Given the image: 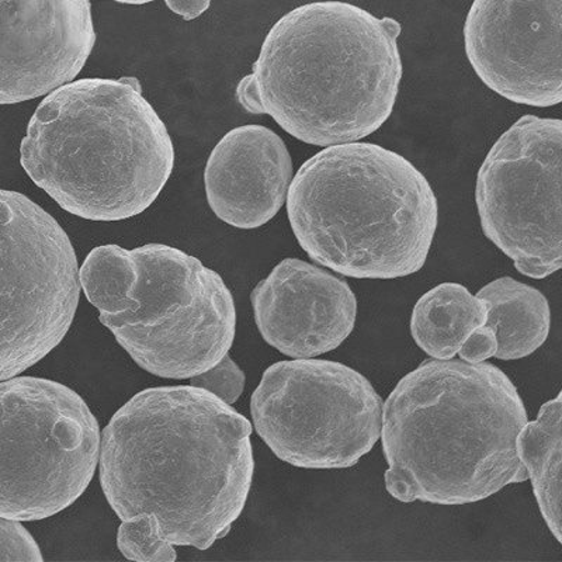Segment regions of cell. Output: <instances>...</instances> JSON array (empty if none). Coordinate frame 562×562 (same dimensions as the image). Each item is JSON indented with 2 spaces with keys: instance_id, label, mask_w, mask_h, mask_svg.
<instances>
[{
  "instance_id": "obj_3",
  "label": "cell",
  "mask_w": 562,
  "mask_h": 562,
  "mask_svg": "<svg viewBox=\"0 0 562 562\" xmlns=\"http://www.w3.org/2000/svg\"><path fill=\"white\" fill-rule=\"evenodd\" d=\"M527 420L518 389L496 366L426 360L383 404L385 488L404 504L459 506L525 483L516 441Z\"/></svg>"
},
{
  "instance_id": "obj_17",
  "label": "cell",
  "mask_w": 562,
  "mask_h": 562,
  "mask_svg": "<svg viewBox=\"0 0 562 562\" xmlns=\"http://www.w3.org/2000/svg\"><path fill=\"white\" fill-rule=\"evenodd\" d=\"M516 448L533 484L541 515L557 541L562 543V393L541 406L536 420H527Z\"/></svg>"
},
{
  "instance_id": "obj_23",
  "label": "cell",
  "mask_w": 562,
  "mask_h": 562,
  "mask_svg": "<svg viewBox=\"0 0 562 562\" xmlns=\"http://www.w3.org/2000/svg\"><path fill=\"white\" fill-rule=\"evenodd\" d=\"M114 2L123 3V4H145L155 2V0H114Z\"/></svg>"
},
{
  "instance_id": "obj_9",
  "label": "cell",
  "mask_w": 562,
  "mask_h": 562,
  "mask_svg": "<svg viewBox=\"0 0 562 562\" xmlns=\"http://www.w3.org/2000/svg\"><path fill=\"white\" fill-rule=\"evenodd\" d=\"M80 290L77 255L61 225L27 195L0 189V381L63 342Z\"/></svg>"
},
{
  "instance_id": "obj_11",
  "label": "cell",
  "mask_w": 562,
  "mask_h": 562,
  "mask_svg": "<svg viewBox=\"0 0 562 562\" xmlns=\"http://www.w3.org/2000/svg\"><path fill=\"white\" fill-rule=\"evenodd\" d=\"M561 32L562 0H474L467 58L499 97L551 108L562 100Z\"/></svg>"
},
{
  "instance_id": "obj_6",
  "label": "cell",
  "mask_w": 562,
  "mask_h": 562,
  "mask_svg": "<svg viewBox=\"0 0 562 562\" xmlns=\"http://www.w3.org/2000/svg\"><path fill=\"white\" fill-rule=\"evenodd\" d=\"M79 281L100 323L140 369L160 379H192L233 348L237 310L227 284L173 246H98Z\"/></svg>"
},
{
  "instance_id": "obj_12",
  "label": "cell",
  "mask_w": 562,
  "mask_h": 562,
  "mask_svg": "<svg viewBox=\"0 0 562 562\" xmlns=\"http://www.w3.org/2000/svg\"><path fill=\"white\" fill-rule=\"evenodd\" d=\"M94 43L90 0H0V104L72 82Z\"/></svg>"
},
{
  "instance_id": "obj_13",
  "label": "cell",
  "mask_w": 562,
  "mask_h": 562,
  "mask_svg": "<svg viewBox=\"0 0 562 562\" xmlns=\"http://www.w3.org/2000/svg\"><path fill=\"white\" fill-rule=\"evenodd\" d=\"M250 301L266 344L293 359L338 349L358 316V300L345 280L293 258L281 260Z\"/></svg>"
},
{
  "instance_id": "obj_2",
  "label": "cell",
  "mask_w": 562,
  "mask_h": 562,
  "mask_svg": "<svg viewBox=\"0 0 562 562\" xmlns=\"http://www.w3.org/2000/svg\"><path fill=\"white\" fill-rule=\"evenodd\" d=\"M401 30L394 19L338 0L295 8L266 35L252 74L238 83V102L316 147L369 137L398 97Z\"/></svg>"
},
{
  "instance_id": "obj_22",
  "label": "cell",
  "mask_w": 562,
  "mask_h": 562,
  "mask_svg": "<svg viewBox=\"0 0 562 562\" xmlns=\"http://www.w3.org/2000/svg\"><path fill=\"white\" fill-rule=\"evenodd\" d=\"M165 3L184 20H193L202 16L210 8L211 0H165Z\"/></svg>"
},
{
  "instance_id": "obj_8",
  "label": "cell",
  "mask_w": 562,
  "mask_h": 562,
  "mask_svg": "<svg viewBox=\"0 0 562 562\" xmlns=\"http://www.w3.org/2000/svg\"><path fill=\"white\" fill-rule=\"evenodd\" d=\"M383 400L363 374L330 360L279 361L250 400L260 439L284 463L349 469L378 445Z\"/></svg>"
},
{
  "instance_id": "obj_7",
  "label": "cell",
  "mask_w": 562,
  "mask_h": 562,
  "mask_svg": "<svg viewBox=\"0 0 562 562\" xmlns=\"http://www.w3.org/2000/svg\"><path fill=\"white\" fill-rule=\"evenodd\" d=\"M98 419L57 381H0V518L35 521L74 505L92 483Z\"/></svg>"
},
{
  "instance_id": "obj_5",
  "label": "cell",
  "mask_w": 562,
  "mask_h": 562,
  "mask_svg": "<svg viewBox=\"0 0 562 562\" xmlns=\"http://www.w3.org/2000/svg\"><path fill=\"white\" fill-rule=\"evenodd\" d=\"M291 229L315 263L353 279L393 280L424 268L439 223L428 179L370 143L326 147L291 180Z\"/></svg>"
},
{
  "instance_id": "obj_20",
  "label": "cell",
  "mask_w": 562,
  "mask_h": 562,
  "mask_svg": "<svg viewBox=\"0 0 562 562\" xmlns=\"http://www.w3.org/2000/svg\"><path fill=\"white\" fill-rule=\"evenodd\" d=\"M0 561H44L38 544L19 520L0 518Z\"/></svg>"
},
{
  "instance_id": "obj_10",
  "label": "cell",
  "mask_w": 562,
  "mask_h": 562,
  "mask_svg": "<svg viewBox=\"0 0 562 562\" xmlns=\"http://www.w3.org/2000/svg\"><path fill=\"white\" fill-rule=\"evenodd\" d=\"M561 120L533 114L501 135L476 176L481 228L527 278L561 269Z\"/></svg>"
},
{
  "instance_id": "obj_1",
  "label": "cell",
  "mask_w": 562,
  "mask_h": 562,
  "mask_svg": "<svg viewBox=\"0 0 562 562\" xmlns=\"http://www.w3.org/2000/svg\"><path fill=\"white\" fill-rule=\"evenodd\" d=\"M250 422L192 385L140 391L100 438V484L122 520L157 518L173 546L209 550L243 514L255 473Z\"/></svg>"
},
{
  "instance_id": "obj_19",
  "label": "cell",
  "mask_w": 562,
  "mask_h": 562,
  "mask_svg": "<svg viewBox=\"0 0 562 562\" xmlns=\"http://www.w3.org/2000/svg\"><path fill=\"white\" fill-rule=\"evenodd\" d=\"M245 380L244 371L227 353L214 368L202 374L193 375L190 379V385L209 391L223 403L233 405L244 393Z\"/></svg>"
},
{
  "instance_id": "obj_4",
  "label": "cell",
  "mask_w": 562,
  "mask_h": 562,
  "mask_svg": "<svg viewBox=\"0 0 562 562\" xmlns=\"http://www.w3.org/2000/svg\"><path fill=\"white\" fill-rule=\"evenodd\" d=\"M20 164L59 207L110 223L154 204L172 175L175 147L138 79L87 78L40 103Z\"/></svg>"
},
{
  "instance_id": "obj_16",
  "label": "cell",
  "mask_w": 562,
  "mask_h": 562,
  "mask_svg": "<svg viewBox=\"0 0 562 562\" xmlns=\"http://www.w3.org/2000/svg\"><path fill=\"white\" fill-rule=\"evenodd\" d=\"M486 323L483 301L464 285L443 283L425 293L411 318V334L431 359H453L479 326Z\"/></svg>"
},
{
  "instance_id": "obj_15",
  "label": "cell",
  "mask_w": 562,
  "mask_h": 562,
  "mask_svg": "<svg viewBox=\"0 0 562 562\" xmlns=\"http://www.w3.org/2000/svg\"><path fill=\"white\" fill-rule=\"evenodd\" d=\"M486 310V326L494 330L498 360L533 355L549 338L551 310L540 290L512 278H501L476 293Z\"/></svg>"
},
{
  "instance_id": "obj_14",
  "label": "cell",
  "mask_w": 562,
  "mask_h": 562,
  "mask_svg": "<svg viewBox=\"0 0 562 562\" xmlns=\"http://www.w3.org/2000/svg\"><path fill=\"white\" fill-rule=\"evenodd\" d=\"M291 180L293 160L284 140L258 124L225 134L204 172L211 210L239 229L259 228L273 220L288 199Z\"/></svg>"
},
{
  "instance_id": "obj_21",
  "label": "cell",
  "mask_w": 562,
  "mask_h": 562,
  "mask_svg": "<svg viewBox=\"0 0 562 562\" xmlns=\"http://www.w3.org/2000/svg\"><path fill=\"white\" fill-rule=\"evenodd\" d=\"M496 349H498V342H496L494 330L483 325L470 334L457 355L467 363L480 364L494 358Z\"/></svg>"
},
{
  "instance_id": "obj_18",
  "label": "cell",
  "mask_w": 562,
  "mask_h": 562,
  "mask_svg": "<svg viewBox=\"0 0 562 562\" xmlns=\"http://www.w3.org/2000/svg\"><path fill=\"white\" fill-rule=\"evenodd\" d=\"M122 521L117 546L125 559L143 562L176 560L175 546L165 539L155 516L139 514Z\"/></svg>"
}]
</instances>
